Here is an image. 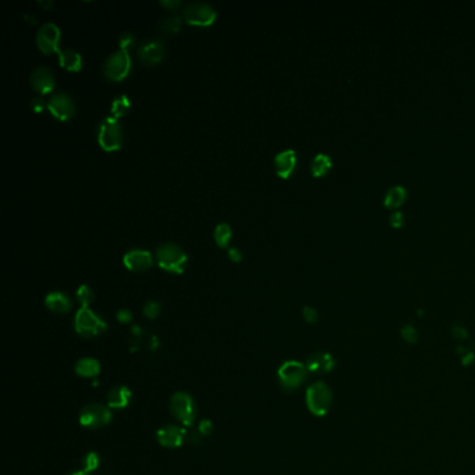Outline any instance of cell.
<instances>
[{
	"label": "cell",
	"instance_id": "21",
	"mask_svg": "<svg viewBox=\"0 0 475 475\" xmlns=\"http://www.w3.org/2000/svg\"><path fill=\"white\" fill-rule=\"evenodd\" d=\"M332 158L326 154H316L309 162V171L314 178H322L332 169Z\"/></svg>",
	"mask_w": 475,
	"mask_h": 475
},
{
	"label": "cell",
	"instance_id": "22",
	"mask_svg": "<svg viewBox=\"0 0 475 475\" xmlns=\"http://www.w3.org/2000/svg\"><path fill=\"white\" fill-rule=\"evenodd\" d=\"M406 198H407V190L403 185H393L392 188L388 190L385 199H383V205L388 209H396L405 204Z\"/></svg>",
	"mask_w": 475,
	"mask_h": 475
},
{
	"label": "cell",
	"instance_id": "31",
	"mask_svg": "<svg viewBox=\"0 0 475 475\" xmlns=\"http://www.w3.org/2000/svg\"><path fill=\"white\" fill-rule=\"evenodd\" d=\"M457 354H459V357H460L462 365H464V366H469V365H471V364H473V362L475 361L474 352H473L471 349L466 347V346H460V347H457Z\"/></svg>",
	"mask_w": 475,
	"mask_h": 475
},
{
	"label": "cell",
	"instance_id": "16",
	"mask_svg": "<svg viewBox=\"0 0 475 475\" xmlns=\"http://www.w3.org/2000/svg\"><path fill=\"white\" fill-rule=\"evenodd\" d=\"M335 365H336L335 358L331 353H326V352H316L308 357L305 362L308 372L319 374V375L332 372Z\"/></svg>",
	"mask_w": 475,
	"mask_h": 475
},
{
	"label": "cell",
	"instance_id": "39",
	"mask_svg": "<svg viewBox=\"0 0 475 475\" xmlns=\"http://www.w3.org/2000/svg\"><path fill=\"white\" fill-rule=\"evenodd\" d=\"M229 257L232 261L240 262L242 259V252L238 249V247H230L229 248Z\"/></svg>",
	"mask_w": 475,
	"mask_h": 475
},
{
	"label": "cell",
	"instance_id": "3",
	"mask_svg": "<svg viewBox=\"0 0 475 475\" xmlns=\"http://www.w3.org/2000/svg\"><path fill=\"white\" fill-rule=\"evenodd\" d=\"M106 328V322L101 316H98L90 307H81L77 311L74 318V329L80 336L91 339L104 333Z\"/></svg>",
	"mask_w": 475,
	"mask_h": 475
},
{
	"label": "cell",
	"instance_id": "25",
	"mask_svg": "<svg viewBox=\"0 0 475 475\" xmlns=\"http://www.w3.org/2000/svg\"><path fill=\"white\" fill-rule=\"evenodd\" d=\"M130 109V99L127 95H119L111 105V112H112V116L119 119L120 116L125 115L127 111Z\"/></svg>",
	"mask_w": 475,
	"mask_h": 475
},
{
	"label": "cell",
	"instance_id": "34",
	"mask_svg": "<svg viewBox=\"0 0 475 475\" xmlns=\"http://www.w3.org/2000/svg\"><path fill=\"white\" fill-rule=\"evenodd\" d=\"M389 223H390V226L395 228V229L403 228V225H405V214L400 212V211L392 212V215L389 216Z\"/></svg>",
	"mask_w": 475,
	"mask_h": 475
},
{
	"label": "cell",
	"instance_id": "41",
	"mask_svg": "<svg viewBox=\"0 0 475 475\" xmlns=\"http://www.w3.org/2000/svg\"><path fill=\"white\" fill-rule=\"evenodd\" d=\"M38 3H39L42 7H45V8H49V7L54 4V3H52V0H47V1H41V0H39Z\"/></svg>",
	"mask_w": 475,
	"mask_h": 475
},
{
	"label": "cell",
	"instance_id": "9",
	"mask_svg": "<svg viewBox=\"0 0 475 475\" xmlns=\"http://www.w3.org/2000/svg\"><path fill=\"white\" fill-rule=\"evenodd\" d=\"M112 410L108 406L91 403L85 406L80 413V422L82 426L97 429L108 425L112 421Z\"/></svg>",
	"mask_w": 475,
	"mask_h": 475
},
{
	"label": "cell",
	"instance_id": "17",
	"mask_svg": "<svg viewBox=\"0 0 475 475\" xmlns=\"http://www.w3.org/2000/svg\"><path fill=\"white\" fill-rule=\"evenodd\" d=\"M275 169L279 178H290L297 165V152L295 149H285L275 156Z\"/></svg>",
	"mask_w": 475,
	"mask_h": 475
},
{
	"label": "cell",
	"instance_id": "12",
	"mask_svg": "<svg viewBox=\"0 0 475 475\" xmlns=\"http://www.w3.org/2000/svg\"><path fill=\"white\" fill-rule=\"evenodd\" d=\"M187 438V431L183 426L168 424L158 429L156 439L158 442L168 449H178Z\"/></svg>",
	"mask_w": 475,
	"mask_h": 475
},
{
	"label": "cell",
	"instance_id": "30",
	"mask_svg": "<svg viewBox=\"0 0 475 475\" xmlns=\"http://www.w3.org/2000/svg\"><path fill=\"white\" fill-rule=\"evenodd\" d=\"M142 312L147 318L149 319H155L159 312H161V302L159 301H154V300H149L144 304V308H142Z\"/></svg>",
	"mask_w": 475,
	"mask_h": 475
},
{
	"label": "cell",
	"instance_id": "20",
	"mask_svg": "<svg viewBox=\"0 0 475 475\" xmlns=\"http://www.w3.org/2000/svg\"><path fill=\"white\" fill-rule=\"evenodd\" d=\"M74 371L81 378H97L101 372V362L92 357H84L77 361Z\"/></svg>",
	"mask_w": 475,
	"mask_h": 475
},
{
	"label": "cell",
	"instance_id": "35",
	"mask_svg": "<svg viewBox=\"0 0 475 475\" xmlns=\"http://www.w3.org/2000/svg\"><path fill=\"white\" fill-rule=\"evenodd\" d=\"M302 316H304V319L308 323H315L318 321V318H319L318 311L315 308H312V307H304L302 308Z\"/></svg>",
	"mask_w": 475,
	"mask_h": 475
},
{
	"label": "cell",
	"instance_id": "32",
	"mask_svg": "<svg viewBox=\"0 0 475 475\" xmlns=\"http://www.w3.org/2000/svg\"><path fill=\"white\" fill-rule=\"evenodd\" d=\"M135 44V35L131 31H124L119 37L120 49L128 51Z\"/></svg>",
	"mask_w": 475,
	"mask_h": 475
},
{
	"label": "cell",
	"instance_id": "13",
	"mask_svg": "<svg viewBox=\"0 0 475 475\" xmlns=\"http://www.w3.org/2000/svg\"><path fill=\"white\" fill-rule=\"evenodd\" d=\"M30 81H31V87L41 95H45V94L51 92L56 85L54 71L47 66L35 67L31 71Z\"/></svg>",
	"mask_w": 475,
	"mask_h": 475
},
{
	"label": "cell",
	"instance_id": "37",
	"mask_svg": "<svg viewBox=\"0 0 475 475\" xmlns=\"http://www.w3.org/2000/svg\"><path fill=\"white\" fill-rule=\"evenodd\" d=\"M30 105H31V108L34 109V112L39 113V112H42V109H44L45 106H48V102H45L44 98L37 97V98H32V99H31Z\"/></svg>",
	"mask_w": 475,
	"mask_h": 475
},
{
	"label": "cell",
	"instance_id": "8",
	"mask_svg": "<svg viewBox=\"0 0 475 475\" xmlns=\"http://www.w3.org/2000/svg\"><path fill=\"white\" fill-rule=\"evenodd\" d=\"M131 68V58L128 51L119 49L113 52L104 63V74L108 80L120 81L123 80Z\"/></svg>",
	"mask_w": 475,
	"mask_h": 475
},
{
	"label": "cell",
	"instance_id": "7",
	"mask_svg": "<svg viewBox=\"0 0 475 475\" xmlns=\"http://www.w3.org/2000/svg\"><path fill=\"white\" fill-rule=\"evenodd\" d=\"M171 412L183 425H192L197 417V409L194 399L185 393L178 392L171 399Z\"/></svg>",
	"mask_w": 475,
	"mask_h": 475
},
{
	"label": "cell",
	"instance_id": "26",
	"mask_svg": "<svg viewBox=\"0 0 475 475\" xmlns=\"http://www.w3.org/2000/svg\"><path fill=\"white\" fill-rule=\"evenodd\" d=\"M180 27H181V17L178 14H172L161 23V30L164 32H169V34L178 32Z\"/></svg>",
	"mask_w": 475,
	"mask_h": 475
},
{
	"label": "cell",
	"instance_id": "5",
	"mask_svg": "<svg viewBox=\"0 0 475 475\" xmlns=\"http://www.w3.org/2000/svg\"><path fill=\"white\" fill-rule=\"evenodd\" d=\"M123 128L119 120L108 116L98 124V142L106 151H116L121 147Z\"/></svg>",
	"mask_w": 475,
	"mask_h": 475
},
{
	"label": "cell",
	"instance_id": "27",
	"mask_svg": "<svg viewBox=\"0 0 475 475\" xmlns=\"http://www.w3.org/2000/svg\"><path fill=\"white\" fill-rule=\"evenodd\" d=\"M99 463H101V459H99V455L95 453V452H91L88 453L85 457H84V462H82V467L85 473H92L95 471L98 467H99Z\"/></svg>",
	"mask_w": 475,
	"mask_h": 475
},
{
	"label": "cell",
	"instance_id": "10",
	"mask_svg": "<svg viewBox=\"0 0 475 475\" xmlns=\"http://www.w3.org/2000/svg\"><path fill=\"white\" fill-rule=\"evenodd\" d=\"M60 37L61 32L56 23H45L37 32V45L44 54L59 52Z\"/></svg>",
	"mask_w": 475,
	"mask_h": 475
},
{
	"label": "cell",
	"instance_id": "33",
	"mask_svg": "<svg viewBox=\"0 0 475 475\" xmlns=\"http://www.w3.org/2000/svg\"><path fill=\"white\" fill-rule=\"evenodd\" d=\"M452 336H453L456 340L462 342V340H466V339L469 338V331L466 329V326H463V325H460V323H455V325L452 326Z\"/></svg>",
	"mask_w": 475,
	"mask_h": 475
},
{
	"label": "cell",
	"instance_id": "6",
	"mask_svg": "<svg viewBox=\"0 0 475 475\" xmlns=\"http://www.w3.org/2000/svg\"><path fill=\"white\" fill-rule=\"evenodd\" d=\"M216 17L215 7L206 1H191L184 8V20L191 25L206 27L214 24Z\"/></svg>",
	"mask_w": 475,
	"mask_h": 475
},
{
	"label": "cell",
	"instance_id": "40",
	"mask_svg": "<svg viewBox=\"0 0 475 475\" xmlns=\"http://www.w3.org/2000/svg\"><path fill=\"white\" fill-rule=\"evenodd\" d=\"M161 4L168 8H175L181 4V1L180 0H161Z\"/></svg>",
	"mask_w": 475,
	"mask_h": 475
},
{
	"label": "cell",
	"instance_id": "28",
	"mask_svg": "<svg viewBox=\"0 0 475 475\" xmlns=\"http://www.w3.org/2000/svg\"><path fill=\"white\" fill-rule=\"evenodd\" d=\"M400 336L406 343L414 345L418 340V332H417L416 326L412 325V323L403 325L402 329H400Z\"/></svg>",
	"mask_w": 475,
	"mask_h": 475
},
{
	"label": "cell",
	"instance_id": "38",
	"mask_svg": "<svg viewBox=\"0 0 475 475\" xmlns=\"http://www.w3.org/2000/svg\"><path fill=\"white\" fill-rule=\"evenodd\" d=\"M116 318H118V321L121 322V323H128V322H131V319H132V314H131L130 309L123 308V309H119V311H118Z\"/></svg>",
	"mask_w": 475,
	"mask_h": 475
},
{
	"label": "cell",
	"instance_id": "15",
	"mask_svg": "<svg viewBox=\"0 0 475 475\" xmlns=\"http://www.w3.org/2000/svg\"><path fill=\"white\" fill-rule=\"evenodd\" d=\"M123 262L130 271L140 272L148 269L154 264V257L148 249L131 248L124 254Z\"/></svg>",
	"mask_w": 475,
	"mask_h": 475
},
{
	"label": "cell",
	"instance_id": "29",
	"mask_svg": "<svg viewBox=\"0 0 475 475\" xmlns=\"http://www.w3.org/2000/svg\"><path fill=\"white\" fill-rule=\"evenodd\" d=\"M77 298H78L81 307H90V304L94 301V292L91 290L90 286L81 285L77 289Z\"/></svg>",
	"mask_w": 475,
	"mask_h": 475
},
{
	"label": "cell",
	"instance_id": "23",
	"mask_svg": "<svg viewBox=\"0 0 475 475\" xmlns=\"http://www.w3.org/2000/svg\"><path fill=\"white\" fill-rule=\"evenodd\" d=\"M59 55L60 64L63 68L68 70V71H78L82 66V58L81 55L74 51V49H59L58 52Z\"/></svg>",
	"mask_w": 475,
	"mask_h": 475
},
{
	"label": "cell",
	"instance_id": "19",
	"mask_svg": "<svg viewBox=\"0 0 475 475\" xmlns=\"http://www.w3.org/2000/svg\"><path fill=\"white\" fill-rule=\"evenodd\" d=\"M45 305L56 314H66L71 309L73 302L70 297L63 292H51L45 297Z\"/></svg>",
	"mask_w": 475,
	"mask_h": 475
},
{
	"label": "cell",
	"instance_id": "2",
	"mask_svg": "<svg viewBox=\"0 0 475 475\" xmlns=\"http://www.w3.org/2000/svg\"><path fill=\"white\" fill-rule=\"evenodd\" d=\"M158 265L172 273H181L187 262L185 251L173 241H165L156 248Z\"/></svg>",
	"mask_w": 475,
	"mask_h": 475
},
{
	"label": "cell",
	"instance_id": "42",
	"mask_svg": "<svg viewBox=\"0 0 475 475\" xmlns=\"http://www.w3.org/2000/svg\"><path fill=\"white\" fill-rule=\"evenodd\" d=\"M71 475H90L88 473H85V471H77V473H73Z\"/></svg>",
	"mask_w": 475,
	"mask_h": 475
},
{
	"label": "cell",
	"instance_id": "24",
	"mask_svg": "<svg viewBox=\"0 0 475 475\" xmlns=\"http://www.w3.org/2000/svg\"><path fill=\"white\" fill-rule=\"evenodd\" d=\"M232 228L228 223H219L214 232V238L219 247H226L232 240Z\"/></svg>",
	"mask_w": 475,
	"mask_h": 475
},
{
	"label": "cell",
	"instance_id": "18",
	"mask_svg": "<svg viewBox=\"0 0 475 475\" xmlns=\"http://www.w3.org/2000/svg\"><path fill=\"white\" fill-rule=\"evenodd\" d=\"M131 390L127 386H118L108 393V407L111 410L125 409L131 402Z\"/></svg>",
	"mask_w": 475,
	"mask_h": 475
},
{
	"label": "cell",
	"instance_id": "1",
	"mask_svg": "<svg viewBox=\"0 0 475 475\" xmlns=\"http://www.w3.org/2000/svg\"><path fill=\"white\" fill-rule=\"evenodd\" d=\"M333 395L331 388L323 382H315L308 386L305 393V405L311 414L315 417L326 416L331 412Z\"/></svg>",
	"mask_w": 475,
	"mask_h": 475
},
{
	"label": "cell",
	"instance_id": "14",
	"mask_svg": "<svg viewBox=\"0 0 475 475\" xmlns=\"http://www.w3.org/2000/svg\"><path fill=\"white\" fill-rule=\"evenodd\" d=\"M138 58L147 64H155L164 59L165 44L159 38H151L144 41L137 49Z\"/></svg>",
	"mask_w": 475,
	"mask_h": 475
},
{
	"label": "cell",
	"instance_id": "4",
	"mask_svg": "<svg viewBox=\"0 0 475 475\" xmlns=\"http://www.w3.org/2000/svg\"><path fill=\"white\" fill-rule=\"evenodd\" d=\"M307 374H308V369L305 364L296 361V359L283 362L278 369V378H279L280 386L289 392L296 390L304 383Z\"/></svg>",
	"mask_w": 475,
	"mask_h": 475
},
{
	"label": "cell",
	"instance_id": "36",
	"mask_svg": "<svg viewBox=\"0 0 475 475\" xmlns=\"http://www.w3.org/2000/svg\"><path fill=\"white\" fill-rule=\"evenodd\" d=\"M212 429H214V424L211 419L208 418H204L201 419L199 425H198V433L202 435V436H208L209 433H212Z\"/></svg>",
	"mask_w": 475,
	"mask_h": 475
},
{
	"label": "cell",
	"instance_id": "11",
	"mask_svg": "<svg viewBox=\"0 0 475 475\" xmlns=\"http://www.w3.org/2000/svg\"><path fill=\"white\" fill-rule=\"evenodd\" d=\"M47 108L51 111V113L54 116H56L60 120L71 119L74 116V112H75V105H74L73 98L64 91H59V92L54 94L48 99Z\"/></svg>",
	"mask_w": 475,
	"mask_h": 475
}]
</instances>
